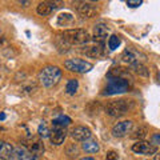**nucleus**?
<instances>
[{"label":"nucleus","instance_id":"2eb2a0df","mask_svg":"<svg viewBox=\"0 0 160 160\" xmlns=\"http://www.w3.org/2000/svg\"><path fill=\"white\" fill-rule=\"evenodd\" d=\"M13 155L16 156L18 160H39V156L27 151L24 147H19L16 149H13Z\"/></svg>","mask_w":160,"mask_h":160},{"label":"nucleus","instance_id":"2f4dec72","mask_svg":"<svg viewBox=\"0 0 160 160\" xmlns=\"http://www.w3.org/2000/svg\"><path fill=\"white\" fill-rule=\"evenodd\" d=\"M0 42H2V39H0Z\"/></svg>","mask_w":160,"mask_h":160},{"label":"nucleus","instance_id":"dca6fc26","mask_svg":"<svg viewBox=\"0 0 160 160\" xmlns=\"http://www.w3.org/2000/svg\"><path fill=\"white\" fill-rule=\"evenodd\" d=\"M12 155H13V147L9 143L0 140V159L8 160L11 159Z\"/></svg>","mask_w":160,"mask_h":160},{"label":"nucleus","instance_id":"c85d7f7f","mask_svg":"<svg viewBox=\"0 0 160 160\" xmlns=\"http://www.w3.org/2000/svg\"><path fill=\"white\" fill-rule=\"evenodd\" d=\"M80 160H95V159L93 158H82Z\"/></svg>","mask_w":160,"mask_h":160},{"label":"nucleus","instance_id":"0eeeda50","mask_svg":"<svg viewBox=\"0 0 160 160\" xmlns=\"http://www.w3.org/2000/svg\"><path fill=\"white\" fill-rule=\"evenodd\" d=\"M132 151L139 155H155L158 152L156 146L152 143L146 142V140H139L135 144H132Z\"/></svg>","mask_w":160,"mask_h":160},{"label":"nucleus","instance_id":"7ed1b4c3","mask_svg":"<svg viewBox=\"0 0 160 160\" xmlns=\"http://www.w3.org/2000/svg\"><path fill=\"white\" fill-rule=\"evenodd\" d=\"M132 107L133 103L131 100H124V99L113 100V102H109L106 106V113L112 118H120L123 115H126Z\"/></svg>","mask_w":160,"mask_h":160},{"label":"nucleus","instance_id":"cd10ccee","mask_svg":"<svg viewBox=\"0 0 160 160\" xmlns=\"http://www.w3.org/2000/svg\"><path fill=\"white\" fill-rule=\"evenodd\" d=\"M153 146H160V133H153L152 135V142Z\"/></svg>","mask_w":160,"mask_h":160},{"label":"nucleus","instance_id":"423d86ee","mask_svg":"<svg viewBox=\"0 0 160 160\" xmlns=\"http://www.w3.org/2000/svg\"><path fill=\"white\" fill-rule=\"evenodd\" d=\"M23 143H24V148L31 153L36 155V156H40V155L44 153V143L42 142V139L28 138V139L24 140Z\"/></svg>","mask_w":160,"mask_h":160},{"label":"nucleus","instance_id":"1a4fd4ad","mask_svg":"<svg viewBox=\"0 0 160 160\" xmlns=\"http://www.w3.org/2000/svg\"><path fill=\"white\" fill-rule=\"evenodd\" d=\"M67 138V129L66 127L62 126H52L51 133H49V140L55 146H60L64 143V140Z\"/></svg>","mask_w":160,"mask_h":160},{"label":"nucleus","instance_id":"5701e85b","mask_svg":"<svg viewBox=\"0 0 160 160\" xmlns=\"http://www.w3.org/2000/svg\"><path fill=\"white\" fill-rule=\"evenodd\" d=\"M38 133H39V136L40 138H49V133H51V129H49L47 127V124L46 123H42L40 126L38 127Z\"/></svg>","mask_w":160,"mask_h":160},{"label":"nucleus","instance_id":"6e6552de","mask_svg":"<svg viewBox=\"0 0 160 160\" xmlns=\"http://www.w3.org/2000/svg\"><path fill=\"white\" fill-rule=\"evenodd\" d=\"M132 128H133V123L131 120H124V122L115 124L111 132H112L113 138H124V136H127L128 133H131Z\"/></svg>","mask_w":160,"mask_h":160},{"label":"nucleus","instance_id":"7c9ffc66","mask_svg":"<svg viewBox=\"0 0 160 160\" xmlns=\"http://www.w3.org/2000/svg\"><path fill=\"white\" fill-rule=\"evenodd\" d=\"M156 160H160V152L156 153Z\"/></svg>","mask_w":160,"mask_h":160},{"label":"nucleus","instance_id":"c756f323","mask_svg":"<svg viewBox=\"0 0 160 160\" xmlns=\"http://www.w3.org/2000/svg\"><path fill=\"white\" fill-rule=\"evenodd\" d=\"M4 119H6V115H4V113H0V120H4Z\"/></svg>","mask_w":160,"mask_h":160},{"label":"nucleus","instance_id":"b1692460","mask_svg":"<svg viewBox=\"0 0 160 160\" xmlns=\"http://www.w3.org/2000/svg\"><path fill=\"white\" fill-rule=\"evenodd\" d=\"M132 68H133L139 75H142V76H146V78H147L148 75H149L147 67L144 66V64H142V63H136L135 66H132Z\"/></svg>","mask_w":160,"mask_h":160},{"label":"nucleus","instance_id":"f03ea898","mask_svg":"<svg viewBox=\"0 0 160 160\" xmlns=\"http://www.w3.org/2000/svg\"><path fill=\"white\" fill-rule=\"evenodd\" d=\"M63 40L68 44H75V46H82L89 42V33L83 28H73V29H66L63 32Z\"/></svg>","mask_w":160,"mask_h":160},{"label":"nucleus","instance_id":"a211bd4d","mask_svg":"<svg viewBox=\"0 0 160 160\" xmlns=\"http://www.w3.org/2000/svg\"><path fill=\"white\" fill-rule=\"evenodd\" d=\"M84 53L89 58H99L103 55V44L96 43L92 47H88L87 49H84Z\"/></svg>","mask_w":160,"mask_h":160},{"label":"nucleus","instance_id":"20e7f679","mask_svg":"<svg viewBox=\"0 0 160 160\" xmlns=\"http://www.w3.org/2000/svg\"><path fill=\"white\" fill-rule=\"evenodd\" d=\"M128 80L126 78H109L107 87L104 88V95H116L128 91Z\"/></svg>","mask_w":160,"mask_h":160},{"label":"nucleus","instance_id":"39448f33","mask_svg":"<svg viewBox=\"0 0 160 160\" xmlns=\"http://www.w3.org/2000/svg\"><path fill=\"white\" fill-rule=\"evenodd\" d=\"M64 67L71 72L86 73L93 68V64L89 62H86V60H82V59H68L64 62Z\"/></svg>","mask_w":160,"mask_h":160},{"label":"nucleus","instance_id":"393cba45","mask_svg":"<svg viewBox=\"0 0 160 160\" xmlns=\"http://www.w3.org/2000/svg\"><path fill=\"white\" fill-rule=\"evenodd\" d=\"M147 133H148V129L147 127H139L136 131H135V133L132 135V138L133 139H143V138H146L147 136Z\"/></svg>","mask_w":160,"mask_h":160},{"label":"nucleus","instance_id":"aec40b11","mask_svg":"<svg viewBox=\"0 0 160 160\" xmlns=\"http://www.w3.org/2000/svg\"><path fill=\"white\" fill-rule=\"evenodd\" d=\"M72 120L69 119L68 116H64V115H60V116H58L56 119L52 120V126H62V127H66L68 126V124H71Z\"/></svg>","mask_w":160,"mask_h":160},{"label":"nucleus","instance_id":"412c9836","mask_svg":"<svg viewBox=\"0 0 160 160\" xmlns=\"http://www.w3.org/2000/svg\"><path fill=\"white\" fill-rule=\"evenodd\" d=\"M73 22V16L71 13H62L58 18V24L59 26H67V24Z\"/></svg>","mask_w":160,"mask_h":160},{"label":"nucleus","instance_id":"ddd939ff","mask_svg":"<svg viewBox=\"0 0 160 160\" xmlns=\"http://www.w3.org/2000/svg\"><path fill=\"white\" fill-rule=\"evenodd\" d=\"M58 7H59L58 2H42V3H39L36 12L40 16H48V15H51Z\"/></svg>","mask_w":160,"mask_h":160},{"label":"nucleus","instance_id":"6ab92c4d","mask_svg":"<svg viewBox=\"0 0 160 160\" xmlns=\"http://www.w3.org/2000/svg\"><path fill=\"white\" fill-rule=\"evenodd\" d=\"M79 88V82L76 79H69L67 82V86H66V92L68 95H75Z\"/></svg>","mask_w":160,"mask_h":160},{"label":"nucleus","instance_id":"4468645a","mask_svg":"<svg viewBox=\"0 0 160 160\" xmlns=\"http://www.w3.org/2000/svg\"><path fill=\"white\" fill-rule=\"evenodd\" d=\"M122 60L124 63L129 64V66H135L136 63H140L139 62V53L132 48H127L126 51L122 53Z\"/></svg>","mask_w":160,"mask_h":160},{"label":"nucleus","instance_id":"bb28decb","mask_svg":"<svg viewBox=\"0 0 160 160\" xmlns=\"http://www.w3.org/2000/svg\"><path fill=\"white\" fill-rule=\"evenodd\" d=\"M143 2L142 0H128L127 2V6L129 7H139V6H142Z\"/></svg>","mask_w":160,"mask_h":160},{"label":"nucleus","instance_id":"9d476101","mask_svg":"<svg viewBox=\"0 0 160 160\" xmlns=\"http://www.w3.org/2000/svg\"><path fill=\"white\" fill-rule=\"evenodd\" d=\"M91 136H92L91 129L84 126H78L71 131V138L76 140V142H86V140L91 139Z\"/></svg>","mask_w":160,"mask_h":160},{"label":"nucleus","instance_id":"f8f14e48","mask_svg":"<svg viewBox=\"0 0 160 160\" xmlns=\"http://www.w3.org/2000/svg\"><path fill=\"white\" fill-rule=\"evenodd\" d=\"M108 32H109V29L107 27V24H103V23L96 24L95 28H93V40L96 43L103 44V42L108 36Z\"/></svg>","mask_w":160,"mask_h":160},{"label":"nucleus","instance_id":"f3484780","mask_svg":"<svg viewBox=\"0 0 160 160\" xmlns=\"http://www.w3.org/2000/svg\"><path fill=\"white\" fill-rule=\"evenodd\" d=\"M82 148H83V151H86L87 153H96V152H99L100 146H99V143L96 142V140L89 139V140L83 142Z\"/></svg>","mask_w":160,"mask_h":160},{"label":"nucleus","instance_id":"f257e3e1","mask_svg":"<svg viewBox=\"0 0 160 160\" xmlns=\"http://www.w3.org/2000/svg\"><path fill=\"white\" fill-rule=\"evenodd\" d=\"M62 69L56 66H47L42 68V71L39 72V82L43 87L51 88L60 82L62 79Z\"/></svg>","mask_w":160,"mask_h":160},{"label":"nucleus","instance_id":"a878e982","mask_svg":"<svg viewBox=\"0 0 160 160\" xmlns=\"http://www.w3.org/2000/svg\"><path fill=\"white\" fill-rule=\"evenodd\" d=\"M106 160H119V155L115 151H109L106 156Z\"/></svg>","mask_w":160,"mask_h":160},{"label":"nucleus","instance_id":"9b49d317","mask_svg":"<svg viewBox=\"0 0 160 160\" xmlns=\"http://www.w3.org/2000/svg\"><path fill=\"white\" fill-rule=\"evenodd\" d=\"M76 9L78 12L82 15L83 18H93L98 13V9L95 6H92L91 3H86V2H79L76 3Z\"/></svg>","mask_w":160,"mask_h":160},{"label":"nucleus","instance_id":"4be33fe9","mask_svg":"<svg viewBox=\"0 0 160 160\" xmlns=\"http://www.w3.org/2000/svg\"><path fill=\"white\" fill-rule=\"evenodd\" d=\"M120 43H122V40H120L118 35H111L108 39V47H109V49H112V51L120 46Z\"/></svg>","mask_w":160,"mask_h":160}]
</instances>
